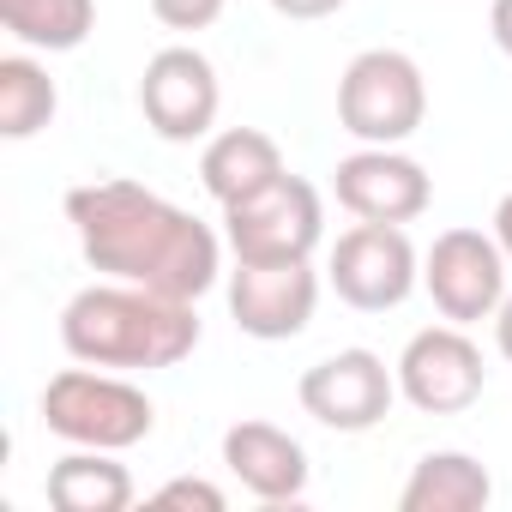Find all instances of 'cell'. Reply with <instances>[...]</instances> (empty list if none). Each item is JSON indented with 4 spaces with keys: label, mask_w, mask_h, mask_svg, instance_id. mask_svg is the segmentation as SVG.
Instances as JSON below:
<instances>
[{
    "label": "cell",
    "mask_w": 512,
    "mask_h": 512,
    "mask_svg": "<svg viewBox=\"0 0 512 512\" xmlns=\"http://www.w3.org/2000/svg\"><path fill=\"white\" fill-rule=\"evenodd\" d=\"M494 500V476L470 452H428L416 458L398 512H482Z\"/></svg>",
    "instance_id": "cell-15"
},
{
    "label": "cell",
    "mask_w": 512,
    "mask_h": 512,
    "mask_svg": "<svg viewBox=\"0 0 512 512\" xmlns=\"http://www.w3.org/2000/svg\"><path fill=\"white\" fill-rule=\"evenodd\" d=\"M488 386V368H482V350L464 338V326H428L404 344L398 356V398L416 404L422 416H458L482 398Z\"/></svg>",
    "instance_id": "cell-11"
},
{
    "label": "cell",
    "mask_w": 512,
    "mask_h": 512,
    "mask_svg": "<svg viewBox=\"0 0 512 512\" xmlns=\"http://www.w3.org/2000/svg\"><path fill=\"white\" fill-rule=\"evenodd\" d=\"M320 241H326L320 187L290 169L272 187L223 205V247L235 260H314Z\"/></svg>",
    "instance_id": "cell-4"
},
{
    "label": "cell",
    "mask_w": 512,
    "mask_h": 512,
    "mask_svg": "<svg viewBox=\"0 0 512 512\" xmlns=\"http://www.w3.org/2000/svg\"><path fill=\"white\" fill-rule=\"evenodd\" d=\"M223 464H229V476L253 500L284 506V500H302L308 494V452L278 422H235L223 434Z\"/></svg>",
    "instance_id": "cell-13"
},
{
    "label": "cell",
    "mask_w": 512,
    "mask_h": 512,
    "mask_svg": "<svg viewBox=\"0 0 512 512\" xmlns=\"http://www.w3.org/2000/svg\"><path fill=\"white\" fill-rule=\"evenodd\" d=\"M494 241H500V253H506V266H512V193L494 205Z\"/></svg>",
    "instance_id": "cell-23"
},
{
    "label": "cell",
    "mask_w": 512,
    "mask_h": 512,
    "mask_svg": "<svg viewBox=\"0 0 512 512\" xmlns=\"http://www.w3.org/2000/svg\"><path fill=\"white\" fill-rule=\"evenodd\" d=\"M67 223L79 229L85 260L121 284H145V290L199 302L223 272V235L211 223H199L193 211L121 175L73 187Z\"/></svg>",
    "instance_id": "cell-1"
},
{
    "label": "cell",
    "mask_w": 512,
    "mask_h": 512,
    "mask_svg": "<svg viewBox=\"0 0 512 512\" xmlns=\"http://www.w3.org/2000/svg\"><path fill=\"white\" fill-rule=\"evenodd\" d=\"M49 506L55 512H127L133 476H127V464H115V452L79 446L49 464Z\"/></svg>",
    "instance_id": "cell-16"
},
{
    "label": "cell",
    "mask_w": 512,
    "mask_h": 512,
    "mask_svg": "<svg viewBox=\"0 0 512 512\" xmlns=\"http://www.w3.org/2000/svg\"><path fill=\"white\" fill-rule=\"evenodd\" d=\"M278 175H284V151H278V139L260 133V127H223V133H211L205 151H199V181H205V193H211L217 205H235V199H247V193H260V187H272Z\"/></svg>",
    "instance_id": "cell-14"
},
{
    "label": "cell",
    "mask_w": 512,
    "mask_h": 512,
    "mask_svg": "<svg viewBox=\"0 0 512 512\" xmlns=\"http://www.w3.org/2000/svg\"><path fill=\"white\" fill-rule=\"evenodd\" d=\"M350 0H272V13H284V19H296V25H314V19H332V13H344Z\"/></svg>",
    "instance_id": "cell-21"
},
{
    "label": "cell",
    "mask_w": 512,
    "mask_h": 512,
    "mask_svg": "<svg viewBox=\"0 0 512 512\" xmlns=\"http://www.w3.org/2000/svg\"><path fill=\"white\" fill-rule=\"evenodd\" d=\"M338 205L362 223H416L434 205V181L398 145H362L332 169Z\"/></svg>",
    "instance_id": "cell-12"
},
{
    "label": "cell",
    "mask_w": 512,
    "mask_h": 512,
    "mask_svg": "<svg viewBox=\"0 0 512 512\" xmlns=\"http://www.w3.org/2000/svg\"><path fill=\"white\" fill-rule=\"evenodd\" d=\"M139 109H145V127L169 145H193V139H211L217 127V109H223V85H217V67L175 43V49H157L145 61V79H139Z\"/></svg>",
    "instance_id": "cell-8"
},
{
    "label": "cell",
    "mask_w": 512,
    "mask_h": 512,
    "mask_svg": "<svg viewBox=\"0 0 512 512\" xmlns=\"http://www.w3.org/2000/svg\"><path fill=\"white\" fill-rule=\"evenodd\" d=\"M422 290L434 296L440 320L476 326L494 320L506 302V253L482 229H440L434 247L422 253Z\"/></svg>",
    "instance_id": "cell-7"
},
{
    "label": "cell",
    "mask_w": 512,
    "mask_h": 512,
    "mask_svg": "<svg viewBox=\"0 0 512 512\" xmlns=\"http://www.w3.org/2000/svg\"><path fill=\"white\" fill-rule=\"evenodd\" d=\"M43 428L67 446H97V452H127L139 440H151L157 410L133 380H115L91 362L55 374L43 386Z\"/></svg>",
    "instance_id": "cell-3"
},
{
    "label": "cell",
    "mask_w": 512,
    "mask_h": 512,
    "mask_svg": "<svg viewBox=\"0 0 512 512\" xmlns=\"http://www.w3.org/2000/svg\"><path fill=\"white\" fill-rule=\"evenodd\" d=\"M494 344H500V356L512 362V296L500 302V314H494Z\"/></svg>",
    "instance_id": "cell-24"
},
{
    "label": "cell",
    "mask_w": 512,
    "mask_h": 512,
    "mask_svg": "<svg viewBox=\"0 0 512 512\" xmlns=\"http://www.w3.org/2000/svg\"><path fill=\"white\" fill-rule=\"evenodd\" d=\"M302 410L332 428V434H368L386 422L392 398H398V368H386L374 350H338L326 362H314L296 380Z\"/></svg>",
    "instance_id": "cell-9"
},
{
    "label": "cell",
    "mask_w": 512,
    "mask_h": 512,
    "mask_svg": "<svg viewBox=\"0 0 512 512\" xmlns=\"http://www.w3.org/2000/svg\"><path fill=\"white\" fill-rule=\"evenodd\" d=\"M314 308H320V278L308 260H235L229 314L247 338H260V344L302 338Z\"/></svg>",
    "instance_id": "cell-10"
},
{
    "label": "cell",
    "mask_w": 512,
    "mask_h": 512,
    "mask_svg": "<svg viewBox=\"0 0 512 512\" xmlns=\"http://www.w3.org/2000/svg\"><path fill=\"white\" fill-rule=\"evenodd\" d=\"M151 500H157V506H199V512H223V506H229L223 488L205 482V476H175V482H163Z\"/></svg>",
    "instance_id": "cell-20"
},
{
    "label": "cell",
    "mask_w": 512,
    "mask_h": 512,
    "mask_svg": "<svg viewBox=\"0 0 512 512\" xmlns=\"http://www.w3.org/2000/svg\"><path fill=\"white\" fill-rule=\"evenodd\" d=\"M61 344L73 362L157 374L199 350V314L187 296H163L145 284H91L61 308Z\"/></svg>",
    "instance_id": "cell-2"
},
{
    "label": "cell",
    "mask_w": 512,
    "mask_h": 512,
    "mask_svg": "<svg viewBox=\"0 0 512 512\" xmlns=\"http://www.w3.org/2000/svg\"><path fill=\"white\" fill-rule=\"evenodd\" d=\"M332 290L338 302H350L356 314H386V308H404L410 290L422 284V260L404 235V223H362L338 235L332 247Z\"/></svg>",
    "instance_id": "cell-6"
},
{
    "label": "cell",
    "mask_w": 512,
    "mask_h": 512,
    "mask_svg": "<svg viewBox=\"0 0 512 512\" xmlns=\"http://www.w3.org/2000/svg\"><path fill=\"white\" fill-rule=\"evenodd\" d=\"M488 31H494V49H500V55H512V0H494Z\"/></svg>",
    "instance_id": "cell-22"
},
{
    "label": "cell",
    "mask_w": 512,
    "mask_h": 512,
    "mask_svg": "<svg viewBox=\"0 0 512 512\" xmlns=\"http://www.w3.org/2000/svg\"><path fill=\"white\" fill-rule=\"evenodd\" d=\"M61 97L49 67H37L31 55H7L0 61V139H37L55 121Z\"/></svg>",
    "instance_id": "cell-18"
},
{
    "label": "cell",
    "mask_w": 512,
    "mask_h": 512,
    "mask_svg": "<svg viewBox=\"0 0 512 512\" xmlns=\"http://www.w3.org/2000/svg\"><path fill=\"white\" fill-rule=\"evenodd\" d=\"M151 13L169 31H211L223 19V0H151Z\"/></svg>",
    "instance_id": "cell-19"
},
{
    "label": "cell",
    "mask_w": 512,
    "mask_h": 512,
    "mask_svg": "<svg viewBox=\"0 0 512 512\" xmlns=\"http://www.w3.org/2000/svg\"><path fill=\"white\" fill-rule=\"evenodd\" d=\"M0 25L25 49L73 55L97 25V0H0Z\"/></svg>",
    "instance_id": "cell-17"
},
{
    "label": "cell",
    "mask_w": 512,
    "mask_h": 512,
    "mask_svg": "<svg viewBox=\"0 0 512 512\" xmlns=\"http://www.w3.org/2000/svg\"><path fill=\"white\" fill-rule=\"evenodd\" d=\"M428 115L422 67L404 49H362L338 79V121L362 145H404Z\"/></svg>",
    "instance_id": "cell-5"
}]
</instances>
